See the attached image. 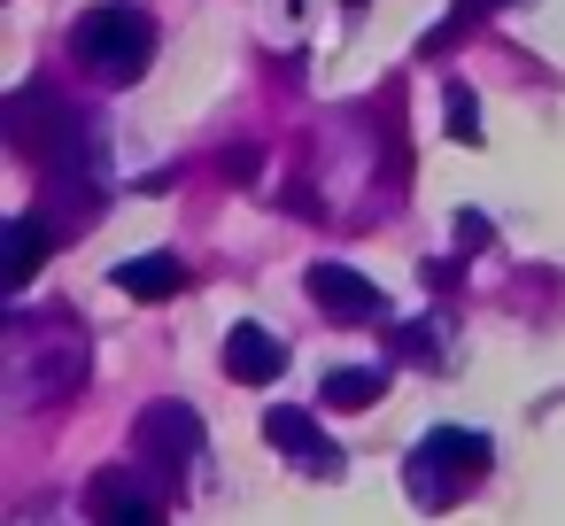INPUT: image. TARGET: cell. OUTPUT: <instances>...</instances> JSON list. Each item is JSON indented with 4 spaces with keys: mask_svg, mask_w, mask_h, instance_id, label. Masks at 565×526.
Here are the masks:
<instances>
[{
    "mask_svg": "<svg viewBox=\"0 0 565 526\" xmlns=\"http://www.w3.org/2000/svg\"><path fill=\"white\" fill-rule=\"evenodd\" d=\"M326 410H372L380 395H387V372L380 364H341V372H326Z\"/></svg>",
    "mask_w": 565,
    "mask_h": 526,
    "instance_id": "obj_10",
    "label": "cell"
},
{
    "mask_svg": "<svg viewBox=\"0 0 565 526\" xmlns=\"http://www.w3.org/2000/svg\"><path fill=\"white\" fill-rule=\"evenodd\" d=\"M225 372H233L241 387H264V379H279V372H287V348H279V333H264V325H233V333H225Z\"/></svg>",
    "mask_w": 565,
    "mask_h": 526,
    "instance_id": "obj_7",
    "label": "cell"
},
{
    "mask_svg": "<svg viewBox=\"0 0 565 526\" xmlns=\"http://www.w3.org/2000/svg\"><path fill=\"white\" fill-rule=\"evenodd\" d=\"M457 240H465V248H480V240H488V217H480V210H465V217H457Z\"/></svg>",
    "mask_w": 565,
    "mask_h": 526,
    "instance_id": "obj_15",
    "label": "cell"
},
{
    "mask_svg": "<svg viewBox=\"0 0 565 526\" xmlns=\"http://www.w3.org/2000/svg\"><path fill=\"white\" fill-rule=\"evenodd\" d=\"M356 9H364V0H356Z\"/></svg>",
    "mask_w": 565,
    "mask_h": 526,
    "instance_id": "obj_16",
    "label": "cell"
},
{
    "mask_svg": "<svg viewBox=\"0 0 565 526\" xmlns=\"http://www.w3.org/2000/svg\"><path fill=\"white\" fill-rule=\"evenodd\" d=\"M264 433H271V449H279V457H302L310 472H341V449H333V441L318 433V418H310V410L279 402V410L264 418Z\"/></svg>",
    "mask_w": 565,
    "mask_h": 526,
    "instance_id": "obj_6",
    "label": "cell"
},
{
    "mask_svg": "<svg viewBox=\"0 0 565 526\" xmlns=\"http://www.w3.org/2000/svg\"><path fill=\"white\" fill-rule=\"evenodd\" d=\"M109 279H117V287H125L132 302H171V294L186 287V264H179L171 248H148V256H132V264H117Z\"/></svg>",
    "mask_w": 565,
    "mask_h": 526,
    "instance_id": "obj_8",
    "label": "cell"
},
{
    "mask_svg": "<svg viewBox=\"0 0 565 526\" xmlns=\"http://www.w3.org/2000/svg\"><path fill=\"white\" fill-rule=\"evenodd\" d=\"M0 248H9V256H0V287L24 294V279H32L40 256H47V225H40V217H17L9 233H0Z\"/></svg>",
    "mask_w": 565,
    "mask_h": 526,
    "instance_id": "obj_9",
    "label": "cell"
},
{
    "mask_svg": "<svg viewBox=\"0 0 565 526\" xmlns=\"http://www.w3.org/2000/svg\"><path fill=\"white\" fill-rule=\"evenodd\" d=\"M488 9H503V0H457V9H449V24H441V32H426V63H434V55H449V47H457V40H465V32H472Z\"/></svg>",
    "mask_w": 565,
    "mask_h": 526,
    "instance_id": "obj_11",
    "label": "cell"
},
{
    "mask_svg": "<svg viewBox=\"0 0 565 526\" xmlns=\"http://www.w3.org/2000/svg\"><path fill=\"white\" fill-rule=\"evenodd\" d=\"M449 140L480 148V101H472V86H457V78H449Z\"/></svg>",
    "mask_w": 565,
    "mask_h": 526,
    "instance_id": "obj_12",
    "label": "cell"
},
{
    "mask_svg": "<svg viewBox=\"0 0 565 526\" xmlns=\"http://www.w3.org/2000/svg\"><path fill=\"white\" fill-rule=\"evenodd\" d=\"M94 526H163V487L140 472H102L94 480Z\"/></svg>",
    "mask_w": 565,
    "mask_h": 526,
    "instance_id": "obj_5",
    "label": "cell"
},
{
    "mask_svg": "<svg viewBox=\"0 0 565 526\" xmlns=\"http://www.w3.org/2000/svg\"><path fill=\"white\" fill-rule=\"evenodd\" d=\"M194 449H202V418L186 402H148L140 410V472L156 487H179L186 464H194Z\"/></svg>",
    "mask_w": 565,
    "mask_h": 526,
    "instance_id": "obj_3",
    "label": "cell"
},
{
    "mask_svg": "<svg viewBox=\"0 0 565 526\" xmlns=\"http://www.w3.org/2000/svg\"><path fill=\"white\" fill-rule=\"evenodd\" d=\"M395 348H403V356H434L441 341H434V325H403V333H395Z\"/></svg>",
    "mask_w": 565,
    "mask_h": 526,
    "instance_id": "obj_14",
    "label": "cell"
},
{
    "mask_svg": "<svg viewBox=\"0 0 565 526\" xmlns=\"http://www.w3.org/2000/svg\"><path fill=\"white\" fill-rule=\"evenodd\" d=\"M217 171H225V179H256V171H264V155H256V148H225V155H217Z\"/></svg>",
    "mask_w": 565,
    "mask_h": 526,
    "instance_id": "obj_13",
    "label": "cell"
},
{
    "mask_svg": "<svg viewBox=\"0 0 565 526\" xmlns=\"http://www.w3.org/2000/svg\"><path fill=\"white\" fill-rule=\"evenodd\" d=\"M71 55H78L94 78L132 86V78L156 63V17H148V9H132V0H102V9H86V17H78Z\"/></svg>",
    "mask_w": 565,
    "mask_h": 526,
    "instance_id": "obj_1",
    "label": "cell"
},
{
    "mask_svg": "<svg viewBox=\"0 0 565 526\" xmlns=\"http://www.w3.org/2000/svg\"><path fill=\"white\" fill-rule=\"evenodd\" d=\"M310 302L341 325H387V294L349 264H310Z\"/></svg>",
    "mask_w": 565,
    "mask_h": 526,
    "instance_id": "obj_4",
    "label": "cell"
},
{
    "mask_svg": "<svg viewBox=\"0 0 565 526\" xmlns=\"http://www.w3.org/2000/svg\"><path fill=\"white\" fill-rule=\"evenodd\" d=\"M480 472H488V433H472V426H434L403 457V480H411V503L418 511H449Z\"/></svg>",
    "mask_w": 565,
    "mask_h": 526,
    "instance_id": "obj_2",
    "label": "cell"
}]
</instances>
